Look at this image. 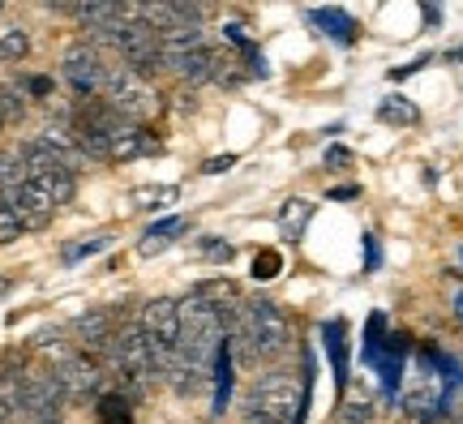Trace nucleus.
I'll return each mask as SVG.
<instances>
[{
  "label": "nucleus",
  "instance_id": "obj_33",
  "mask_svg": "<svg viewBox=\"0 0 463 424\" xmlns=\"http://www.w3.org/2000/svg\"><path fill=\"white\" fill-rule=\"evenodd\" d=\"M364 266H369V270L378 266V245H373V236H364Z\"/></svg>",
  "mask_w": 463,
  "mask_h": 424
},
{
  "label": "nucleus",
  "instance_id": "obj_7",
  "mask_svg": "<svg viewBox=\"0 0 463 424\" xmlns=\"http://www.w3.org/2000/svg\"><path fill=\"white\" fill-rule=\"evenodd\" d=\"M52 373L61 377L69 403H90V399H99V394H103V377H108V373H103V364L90 356V352H69V356H61Z\"/></svg>",
  "mask_w": 463,
  "mask_h": 424
},
{
  "label": "nucleus",
  "instance_id": "obj_31",
  "mask_svg": "<svg viewBox=\"0 0 463 424\" xmlns=\"http://www.w3.org/2000/svg\"><path fill=\"white\" fill-rule=\"evenodd\" d=\"M331 202H352V197H361V184H339V189H331Z\"/></svg>",
  "mask_w": 463,
  "mask_h": 424
},
{
  "label": "nucleus",
  "instance_id": "obj_20",
  "mask_svg": "<svg viewBox=\"0 0 463 424\" xmlns=\"http://www.w3.org/2000/svg\"><path fill=\"white\" fill-rule=\"evenodd\" d=\"M378 420V408L369 399H344L335 408V424H373Z\"/></svg>",
  "mask_w": 463,
  "mask_h": 424
},
{
  "label": "nucleus",
  "instance_id": "obj_5",
  "mask_svg": "<svg viewBox=\"0 0 463 424\" xmlns=\"http://www.w3.org/2000/svg\"><path fill=\"white\" fill-rule=\"evenodd\" d=\"M249 313H253V347H258V360L262 364H275L292 352V322L288 313L275 305V300H249Z\"/></svg>",
  "mask_w": 463,
  "mask_h": 424
},
{
  "label": "nucleus",
  "instance_id": "obj_14",
  "mask_svg": "<svg viewBox=\"0 0 463 424\" xmlns=\"http://www.w3.org/2000/svg\"><path fill=\"white\" fill-rule=\"evenodd\" d=\"M215 65H219V48H198L194 56H184L181 69H176V78H181L184 86H206V82H215Z\"/></svg>",
  "mask_w": 463,
  "mask_h": 424
},
{
  "label": "nucleus",
  "instance_id": "obj_29",
  "mask_svg": "<svg viewBox=\"0 0 463 424\" xmlns=\"http://www.w3.org/2000/svg\"><path fill=\"white\" fill-rule=\"evenodd\" d=\"M17 86H22L31 99H52L56 95V82H52V78H22Z\"/></svg>",
  "mask_w": 463,
  "mask_h": 424
},
{
  "label": "nucleus",
  "instance_id": "obj_25",
  "mask_svg": "<svg viewBox=\"0 0 463 424\" xmlns=\"http://www.w3.org/2000/svg\"><path fill=\"white\" fill-rule=\"evenodd\" d=\"M17 180H26V164L17 159V150H0V193L14 189Z\"/></svg>",
  "mask_w": 463,
  "mask_h": 424
},
{
  "label": "nucleus",
  "instance_id": "obj_34",
  "mask_svg": "<svg viewBox=\"0 0 463 424\" xmlns=\"http://www.w3.org/2000/svg\"><path fill=\"white\" fill-rule=\"evenodd\" d=\"M442 61H447V65H463V43H459V48H450Z\"/></svg>",
  "mask_w": 463,
  "mask_h": 424
},
{
  "label": "nucleus",
  "instance_id": "obj_21",
  "mask_svg": "<svg viewBox=\"0 0 463 424\" xmlns=\"http://www.w3.org/2000/svg\"><path fill=\"white\" fill-rule=\"evenodd\" d=\"M26 56H31V34L26 31L0 34V61H5V65H17V61H26Z\"/></svg>",
  "mask_w": 463,
  "mask_h": 424
},
{
  "label": "nucleus",
  "instance_id": "obj_15",
  "mask_svg": "<svg viewBox=\"0 0 463 424\" xmlns=\"http://www.w3.org/2000/svg\"><path fill=\"white\" fill-rule=\"evenodd\" d=\"M31 180L52 197V206H56V211L69 206V202L78 197V176H73V172H39V176H31Z\"/></svg>",
  "mask_w": 463,
  "mask_h": 424
},
{
  "label": "nucleus",
  "instance_id": "obj_18",
  "mask_svg": "<svg viewBox=\"0 0 463 424\" xmlns=\"http://www.w3.org/2000/svg\"><path fill=\"white\" fill-rule=\"evenodd\" d=\"M344 317H335V322H326L322 326V334H326V352H331V364H335V382H339V391L347 386V347H344Z\"/></svg>",
  "mask_w": 463,
  "mask_h": 424
},
{
  "label": "nucleus",
  "instance_id": "obj_10",
  "mask_svg": "<svg viewBox=\"0 0 463 424\" xmlns=\"http://www.w3.org/2000/svg\"><path fill=\"white\" fill-rule=\"evenodd\" d=\"M198 48H206V31H202V26H181V31L159 34V52H164L167 73H176L184 56H194Z\"/></svg>",
  "mask_w": 463,
  "mask_h": 424
},
{
  "label": "nucleus",
  "instance_id": "obj_22",
  "mask_svg": "<svg viewBox=\"0 0 463 424\" xmlns=\"http://www.w3.org/2000/svg\"><path fill=\"white\" fill-rule=\"evenodd\" d=\"M22 236H26V223L17 219V211L5 202V193H0V245H14Z\"/></svg>",
  "mask_w": 463,
  "mask_h": 424
},
{
  "label": "nucleus",
  "instance_id": "obj_28",
  "mask_svg": "<svg viewBox=\"0 0 463 424\" xmlns=\"http://www.w3.org/2000/svg\"><path fill=\"white\" fill-rule=\"evenodd\" d=\"M236 164H241V155H215V159H206L198 172L202 176H223V172H232Z\"/></svg>",
  "mask_w": 463,
  "mask_h": 424
},
{
  "label": "nucleus",
  "instance_id": "obj_11",
  "mask_svg": "<svg viewBox=\"0 0 463 424\" xmlns=\"http://www.w3.org/2000/svg\"><path fill=\"white\" fill-rule=\"evenodd\" d=\"M309 22H314V26L326 34V39H335L339 48H352V43H356V34H361V22L347 14V9H335V5H326V9H314V14H309Z\"/></svg>",
  "mask_w": 463,
  "mask_h": 424
},
{
  "label": "nucleus",
  "instance_id": "obj_3",
  "mask_svg": "<svg viewBox=\"0 0 463 424\" xmlns=\"http://www.w3.org/2000/svg\"><path fill=\"white\" fill-rule=\"evenodd\" d=\"M142 326H146L150 352H155V364H159V377H167L172 360H176V347H181V300L172 296H155L142 305Z\"/></svg>",
  "mask_w": 463,
  "mask_h": 424
},
{
  "label": "nucleus",
  "instance_id": "obj_1",
  "mask_svg": "<svg viewBox=\"0 0 463 424\" xmlns=\"http://www.w3.org/2000/svg\"><path fill=\"white\" fill-rule=\"evenodd\" d=\"M300 377L288 364H270L249 382V391L241 394V424H292L300 408Z\"/></svg>",
  "mask_w": 463,
  "mask_h": 424
},
{
  "label": "nucleus",
  "instance_id": "obj_19",
  "mask_svg": "<svg viewBox=\"0 0 463 424\" xmlns=\"http://www.w3.org/2000/svg\"><path fill=\"white\" fill-rule=\"evenodd\" d=\"M95 416H99V424H133V399L129 394L103 391L99 399H95Z\"/></svg>",
  "mask_w": 463,
  "mask_h": 424
},
{
  "label": "nucleus",
  "instance_id": "obj_30",
  "mask_svg": "<svg viewBox=\"0 0 463 424\" xmlns=\"http://www.w3.org/2000/svg\"><path fill=\"white\" fill-rule=\"evenodd\" d=\"M425 65H433V56H430V52H425V56H416V61H408V65L391 69V82H403V78H412V73H420Z\"/></svg>",
  "mask_w": 463,
  "mask_h": 424
},
{
  "label": "nucleus",
  "instance_id": "obj_26",
  "mask_svg": "<svg viewBox=\"0 0 463 424\" xmlns=\"http://www.w3.org/2000/svg\"><path fill=\"white\" fill-rule=\"evenodd\" d=\"M112 245V231H95L86 245H73V249H65V261L73 266V261H82V258H95V253H103V249Z\"/></svg>",
  "mask_w": 463,
  "mask_h": 424
},
{
  "label": "nucleus",
  "instance_id": "obj_2",
  "mask_svg": "<svg viewBox=\"0 0 463 424\" xmlns=\"http://www.w3.org/2000/svg\"><path fill=\"white\" fill-rule=\"evenodd\" d=\"M99 95L108 99V103H112L120 116H129V120H142V125H150L155 116L164 112V95H159V90L150 86V78L133 73L125 61H120V65H108Z\"/></svg>",
  "mask_w": 463,
  "mask_h": 424
},
{
  "label": "nucleus",
  "instance_id": "obj_38",
  "mask_svg": "<svg viewBox=\"0 0 463 424\" xmlns=\"http://www.w3.org/2000/svg\"><path fill=\"white\" fill-rule=\"evenodd\" d=\"M0 14H5V0H0Z\"/></svg>",
  "mask_w": 463,
  "mask_h": 424
},
{
  "label": "nucleus",
  "instance_id": "obj_27",
  "mask_svg": "<svg viewBox=\"0 0 463 424\" xmlns=\"http://www.w3.org/2000/svg\"><path fill=\"white\" fill-rule=\"evenodd\" d=\"M352 159H356V155H352L347 146H326L322 150V167H326V172H347Z\"/></svg>",
  "mask_w": 463,
  "mask_h": 424
},
{
  "label": "nucleus",
  "instance_id": "obj_13",
  "mask_svg": "<svg viewBox=\"0 0 463 424\" xmlns=\"http://www.w3.org/2000/svg\"><path fill=\"white\" fill-rule=\"evenodd\" d=\"M373 116H378L382 125H391V129H412V125H420V108H416L408 95H382Z\"/></svg>",
  "mask_w": 463,
  "mask_h": 424
},
{
  "label": "nucleus",
  "instance_id": "obj_17",
  "mask_svg": "<svg viewBox=\"0 0 463 424\" xmlns=\"http://www.w3.org/2000/svg\"><path fill=\"white\" fill-rule=\"evenodd\" d=\"M309 219H314V202H305V197H288L279 206V231L288 240H300V231H305Z\"/></svg>",
  "mask_w": 463,
  "mask_h": 424
},
{
  "label": "nucleus",
  "instance_id": "obj_12",
  "mask_svg": "<svg viewBox=\"0 0 463 424\" xmlns=\"http://www.w3.org/2000/svg\"><path fill=\"white\" fill-rule=\"evenodd\" d=\"M181 231H189V219H184V214H172V219H164V223L146 228V236L137 240V253H142V258H159Z\"/></svg>",
  "mask_w": 463,
  "mask_h": 424
},
{
  "label": "nucleus",
  "instance_id": "obj_8",
  "mask_svg": "<svg viewBox=\"0 0 463 424\" xmlns=\"http://www.w3.org/2000/svg\"><path fill=\"white\" fill-rule=\"evenodd\" d=\"M5 202L17 211V219L26 223V231H43L52 223V214H56V206H52V197L34 184L31 176L17 180L14 189H5Z\"/></svg>",
  "mask_w": 463,
  "mask_h": 424
},
{
  "label": "nucleus",
  "instance_id": "obj_23",
  "mask_svg": "<svg viewBox=\"0 0 463 424\" xmlns=\"http://www.w3.org/2000/svg\"><path fill=\"white\" fill-rule=\"evenodd\" d=\"M26 90L22 86H0V120H17V116H26Z\"/></svg>",
  "mask_w": 463,
  "mask_h": 424
},
{
  "label": "nucleus",
  "instance_id": "obj_24",
  "mask_svg": "<svg viewBox=\"0 0 463 424\" xmlns=\"http://www.w3.org/2000/svg\"><path fill=\"white\" fill-rule=\"evenodd\" d=\"M279 275H283L279 249H262V253L253 258V278H258V283H270V278H279Z\"/></svg>",
  "mask_w": 463,
  "mask_h": 424
},
{
  "label": "nucleus",
  "instance_id": "obj_32",
  "mask_svg": "<svg viewBox=\"0 0 463 424\" xmlns=\"http://www.w3.org/2000/svg\"><path fill=\"white\" fill-rule=\"evenodd\" d=\"M425 5V26H438L442 22V5H433V0H420Z\"/></svg>",
  "mask_w": 463,
  "mask_h": 424
},
{
  "label": "nucleus",
  "instance_id": "obj_37",
  "mask_svg": "<svg viewBox=\"0 0 463 424\" xmlns=\"http://www.w3.org/2000/svg\"><path fill=\"white\" fill-rule=\"evenodd\" d=\"M5 292H9V278H0V296H5Z\"/></svg>",
  "mask_w": 463,
  "mask_h": 424
},
{
  "label": "nucleus",
  "instance_id": "obj_6",
  "mask_svg": "<svg viewBox=\"0 0 463 424\" xmlns=\"http://www.w3.org/2000/svg\"><path fill=\"white\" fill-rule=\"evenodd\" d=\"M103 73H108V61H103V52L82 39V43H69L65 56H61V78L65 86L73 90L78 99H90L103 90Z\"/></svg>",
  "mask_w": 463,
  "mask_h": 424
},
{
  "label": "nucleus",
  "instance_id": "obj_35",
  "mask_svg": "<svg viewBox=\"0 0 463 424\" xmlns=\"http://www.w3.org/2000/svg\"><path fill=\"white\" fill-rule=\"evenodd\" d=\"M9 420H14V411H9V403L0 399V424H9Z\"/></svg>",
  "mask_w": 463,
  "mask_h": 424
},
{
  "label": "nucleus",
  "instance_id": "obj_16",
  "mask_svg": "<svg viewBox=\"0 0 463 424\" xmlns=\"http://www.w3.org/2000/svg\"><path fill=\"white\" fill-rule=\"evenodd\" d=\"M181 197V189L176 184H137V189H129V211H159V206H167V202H176Z\"/></svg>",
  "mask_w": 463,
  "mask_h": 424
},
{
  "label": "nucleus",
  "instance_id": "obj_4",
  "mask_svg": "<svg viewBox=\"0 0 463 424\" xmlns=\"http://www.w3.org/2000/svg\"><path fill=\"white\" fill-rule=\"evenodd\" d=\"M65 386H61V377L52 373H34L26 369V382H22V399H17V420L22 424H65Z\"/></svg>",
  "mask_w": 463,
  "mask_h": 424
},
{
  "label": "nucleus",
  "instance_id": "obj_9",
  "mask_svg": "<svg viewBox=\"0 0 463 424\" xmlns=\"http://www.w3.org/2000/svg\"><path fill=\"white\" fill-rule=\"evenodd\" d=\"M120 317H125L120 309H90V313H82V317L73 322V334H78V343H82V352L99 356L103 347L112 343L116 326H120Z\"/></svg>",
  "mask_w": 463,
  "mask_h": 424
},
{
  "label": "nucleus",
  "instance_id": "obj_36",
  "mask_svg": "<svg viewBox=\"0 0 463 424\" xmlns=\"http://www.w3.org/2000/svg\"><path fill=\"white\" fill-rule=\"evenodd\" d=\"M455 313H459V322H463V292H459V300H455Z\"/></svg>",
  "mask_w": 463,
  "mask_h": 424
}]
</instances>
